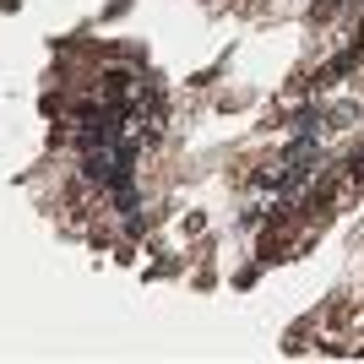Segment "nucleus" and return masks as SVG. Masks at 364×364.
I'll use <instances>...</instances> for the list:
<instances>
[{
  "instance_id": "1",
  "label": "nucleus",
  "mask_w": 364,
  "mask_h": 364,
  "mask_svg": "<svg viewBox=\"0 0 364 364\" xmlns=\"http://www.w3.org/2000/svg\"><path fill=\"white\" fill-rule=\"evenodd\" d=\"M348 180H359V185H364V147L348 158Z\"/></svg>"
}]
</instances>
